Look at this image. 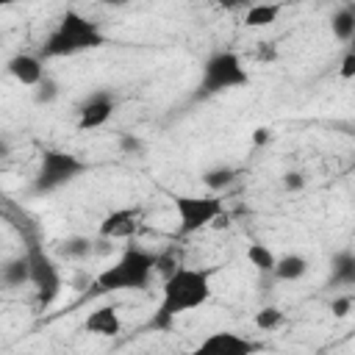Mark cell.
<instances>
[{
  "instance_id": "cell-22",
  "label": "cell",
  "mask_w": 355,
  "mask_h": 355,
  "mask_svg": "<svg viewBox=\"0 0 355 355\" xmlns=\"http://www.w3.org/2000/svg\"><path fill=\"white\" fill-rule=\"evenodd\" d=\"M283 322H286V316H283V311H280L277 305H263V308L252 316V324H255L258 330H263V333H269V330L280 327Z\"/></svg>"
},
{
  "instance_id": "cell-20",
  "label": "cell",
  "mask_w": 355,
  "mask_h": 355,
  "mask_svg": "<svg viewBox=\"0 0 355 355\" xmlns=\"http://www.w3.org/2000/svg\"><path fill=\"white\" fill-rule=\"evenodd\" d=\"M244 255H247L250 266H255L258 272H272V266H275V261H277V255H275L266 244H261V241H252Z\"/></svg>"
},
{
  "instance_id": "cell-30",
  "label": "cell",
  "mask_w": 355,
  "mask_h": 355,
  "mask_svg": "<svg viewBox=\"0 0 355 355\" xmlns=\"http://www.w3.org/2000/svg\"><path fill=\"white\" fill-rule=\"evenodd\" d=\"M0 302H3V288H0Z\"/></svg>"
},
{
  "instance_id": "cell-31",
  "label": "cell",
  "mask_w": 355,
  "mask_h": 355,
  "mask_svg": "<svg viewBox=\"0 0 355 355\" xmlns=\"http://www.w3.org/2000/svg\"><path fill=\"white\" fill-rule=\"evenodd\" d=\"M0 44H3V33H0Z\"/></svg>"
},
{
  "instance_id": "cell-4",
  "label": "cell",
  "mask_w": 355,
  "mask_h": 355,
  "mask_svg": "<svg viewBox=\"0 0 355 355\" xmlns=\"http://www.w3.org/2000/svg\"><path fill=\"white\" fill-rule=\"evenodd\" d=\"M247 83H250V72L244 69L241 58L233 50H216L202 64V75L194 89V97H200V100L214 97V94H222L230 89H241Z\"/></svg>"
},
{
  "instance_id": "cell-16",
  "label": "cell",
  "mask_w": 355,
  "mask_h": 355,
  "mask_svg": "<svg viewBox=\"0 0 355 355\" xmlns=\"http://www.w3.org/2000/svg\"><path fill=\"white\" fill-rule=\"evenodd\" d=\"M58 255L67 261H86L89 255H94V239L89 236H67L58 241Z\"/></svg>"
},
{
  "instance_id": "cell-2",
  "label": "cell",
  "mask_w": 355,
  "mask_h": 355,
  "mask_svg": "<svg viewBox=\"0 0 355 355\" xmlns=\"http://www.w3.org/2000/svg\"><path fill=\"white\" fill-rule=\"evenodd\" d=\"M108 39L94 19H89L78 11H64L55 31L44 39L39 58H64V55H75L83 50H97Z\"/></svg>"
},
{
  "instance_id": "cell-17",
  "label": "cell",
  "mask_w": 355,
  "mask_h": 355,
  "mask_svg": "<svg viewBox=\"0 0 355 355\" xmlns=\"http://www.w3.org/2000/svg\"><path fill=\"white\" fill-rule=\"evenodd\" d=\"M280 17V6L277 3H252L244 11V25L247 28H266Z\"/></svg>"
},
{
  "instance_id": "cell-27",
  "label": "cell",
  "mask_w": 355,
  "mask_h": 355,
  "mask_svg": "<svg viewBox=\"0 0 355 355\" xmlns=\"http://www.w3.org/2000/svg\"><path fill=\"white\" fill-rule=\"evenodd\" d=\"M272 139H275V133H272V128H266V125H261V128H255V130L250 133L252 147H266Z\"/></svg>"
},
{
  "instance_id": "cell-8",
  "label": "cell",
  "mask_w": 355,
  "mask_h": 355,
  "mask_svg": "<svg viewBox=\"0 0 355 355\" xmlns=\"http://www.w3.org/2000/svg\"><path fill=\"white\" fill-rule=\"evenodd\" d=\"M255 352H261L258 341L239 336L236 330H214L194 347L191 355H255Z\"/></svg>"
},
{
  "instance_id": "cell-25",
  "label": "cell",
  "mask_w": 355,
  "mask_h": 355,
  "mask_svg": "<svg viewBox=\"0 0 355 355\" xmlns=\"http://www.w3.org/2000/svg\"><path fill=\"white\" fill-rule=\"evenodd\" d=\"M280 183H283V191H288V194H297V191L305 189V178H302V172H294V169L286 172Z\"/></svg>"
},
{
  "instance_id": "cell-26",
  "label": "cell",
  "mask_w": 355,
  "mask_h": 355,
  "mask_svg": "<svg viewBox=\"0 0 355 355\" xmlns=\"http://www.w3.org/2000/svg\"><path fill=\"white\" fill-rule=\"evenodd\" d=\"M277 44L275 42H258V50H255V58L258 61H266V64H272V61H277Z\"/></svg>"
},
{
  "instance_id": "cell-11",
  "label": "cell",
  "mask_w": 355,
  "mask_h": 355,
  "mask_svg": "<svg viewBox=\"0 0 355 355\" xmlns=\"http://www.w3.org/2000/svg\"><path fill=\"white\" fill-rule=\"evenodd\" d=\"M6 69H8V75H11L17 83L31 86V89L44 78V64H42V58L33 55V53H17V55H11V58L6 61Z\"/></svg>"
},
{
  "instance_id": "cell-12",
  "label": "cell",
  "mask_w": 355,
  "mask_h": 355,
  "mask_svg": "<svg viewBox=\"0 0 355 355\" xmlns=\"http://www.w3.org/2000/svg\"><path fill=\"white\" fill-rule=\"evenodd\" d=\"M83 330L92 333V336L114 338V336H119V330H122V319H119L116 308H111V305H100V308H94V311L83 319Z\"/></svg>"
},
{
  "instance_id": "cell-18",
  "label": "cell",
  "mask_w": 355,
  "mask_h": 355,
  "mask_svg": "<svg viewBox=\"0 0 355 355\" xmlns=\"http://www.w3.org/2000/svg\"><path fill=\"white\" fill-rule=\"evenodd\" d=\"M330 28H333V36L338 42H352V36H355V8L352 6H341L338 11H333Z\"/></svg>"
},
{
  "instance_id": "cell-29",
  "label": "cell",
  "mask_w": 355,
  "mask_h": 355,
  "mask_svg": "<svg viewBox=\"0 0 355 355\" xmlns=\"http://www.w3.org/2000/svg\"><path fill=\"white\" fill-rule=\"evenodd\" d=\"M8 155H11V141L0 133V161H3V158H8Z\"/></svg>"
},
{
  "instance_id": "cell-21",
  "label": "cell",
  "mask_w": 355,
  "mask_h": 355,
  "mask_svg": "<svg viewBox=\"0 0 355 355\" xmlns=\"http://www.w3.org/2000/svg\"><path fill=\"white\" fill-rule=\"evenodd\" d=\"M58 94H61V86H58V80L50 78V75H44V78L33 86V103H36V105H53V103L58 100Z\"/></svg>"
},
{
  "instance_id": "cell-7",
  "label": "cell",
  "mask_w": 355,
  "mask_h": 355,
  "mask_svg": "<svg viewBox=\"0 0 355 355\" xmlns=\"http://www.w3.org/2000/svg\"><path fill=\"white\" fill-rule=\"evenodd\" d=\"M25 258H28L31 283L36 286L39 302H42V305H50V302L61 294V288H64V277H61L58 263H55L39 244H31V247L25 250Z\"/></svg>"
},
{
  "instance_id": "cell-13",
  "label": "cell",
  "mask_w": 355,
  "mask_h": 355,
  "mask_svg": "<svg viewBox=\"0 0 355 355\" xmlns=\"http://www.w3.org/2000/svg\"><path fill=\"white\" fill-rule=\"evenodd\" d=\"M31 283V269H28V258L25 252L22 255H14V258H6L0 263V286L6 288H19Z\"/></svg>"
},
{
  "instance_id": "cell-19",
  "label": "cell",
  "mask_w": 355,
  "mask_h": 355,
  "mask_svg": "<svg viewBox=\"0 0 355 355\" xmlns=\"http://www.w3.org/2000/svg\"><path fill=\"white\" fill-rule=\"evenodd\" d=\"M200 178H202V186H205V189H211V191H225V189H230V186L236 183L239 172H236L233 166H211V169H205Z\"/></svg>"
},
{
  "instance_id": "cell-1",
  "label": "cell",
  "mask_w": 355,
  "mask_h": 355,
  "mask_svg": "<svg viewBox=\"0 0 355 355\" xmlns=\"http://www.w3.org/2000/svg\"><path fill=\"white\" fill-rule=\"evenodd\" d=\"M211 300V269H191V266H178L161 288V302L150 319L153 330L169 333L175 319L205 305Z\"/></svg>"
},
{
  "instance_id": "cell-15",
  "label": "cell",
  "mask_w": 355,
  "mask_h": 355,
  "mask_svg": "<svg viewBox=\"0 0 355 355\" xmlns=\"http://www.w3.org/2000/svg\"><path fill=\"white\" fill-rule=\"evenodd\" d=\"M330 266H333L330 286H355V252L352 250H338Z\"/></svg>"
},
{
  "instance_id": "cell-3",
  "label": "cell",
  "mask_w": 355,
  "mask_h": 355,
  "mask_svg": "<svg viewBox=\"0 0 355 355\" xmlns=\"http://www.w3.org/2000/svg\"><path fill=\"white\" fill-rule=\"evenodd\" d=\"M158 255L144 247H128L111 266L94 277L97 291H144L155 275Z\"/></svg>"
},
{
  "instance_id": "cell-10",
  "label": "cell",
  "mask_w": 355,
  "mask_h": 355,
  "mask_svg": "<svg viewBox=\"0 0 355 355\" xmlns=\"http://www.w3.org/2000/svg\"><path fill=\"white\" fill-rule=\"evenodd\" d=\"M139 227H141V208H136V205L133 208H114L111 214L103 216V222L97 227V236L108 239V241L130 239V236L139 233Z\"/></svg>"
},
{
  "instance_id": "cell-6",
  "label": "cell",
  "mask_w": 355,
  "mask_h": 355,
  "mask_svg": "<svg viewBox=\"0 0 355 355\" xmlns=\"http://www.w3.org/2000/svg\"><path fill=\"white\" fill-rule=\"evenodd\" d=\"M178 214V236H191L208 227L222 214V200L216 197H194V194H178L172 200Z\"/></svg>"
},
{
  "instance_id": "cell-9",
  "label": "cell",
  "mask_w": 355,
  "mask_h": 355,
  "mask_svg": "<svg viewBox=\"0 0 355 355\" xmlns=\"http://www.w3.org/2000/svg\"><path fill=\"white\" fill-rule=\"evenodd\" d=\"M116 108V100L111 92H94L89 94L78 108V130H97L103 128Z\"/></svg>"
},
{
  "instance_id": "cell-23",
  "label": "cell",
  "mask_w": 355,
  "mask_h": 355,
  "mask_svg": "<svg viewBox=\"0 0 355 355\" xmlns=\"http://www.w3.org/2000/svg\"><path fill=\"white\" fill-rule=\"evenodd\" d=\"M116 147H119L122 155H144V150H147L144 139L136 136V133H119L116 136Z\"/></svg>"
},
{
  "instance_id": "cell-14",
  "label": "cell",
  "mask_w": 355,
  "mask_h": 355,
  "mask_svg": "<svg viewBox=\"0 0 355 355\" xmlns=\"http://www.w3.org/2000/svg\"><path fill=\"white\" fill-rule=\"evenodd\" d=\"M305 272H308V261H305V255H300V252H286V255H280V258L275 261V266H272V275H275L277 280H283V283H294V280H300Z\"/></svg>"
},
{
  "instance_id": "cell-5",
  "label": "cell",
  "mask_w": 355,
  "mask_h": 355,
  "mask_svg": "<svg viewBox=\"0 0 355 355\" xmlns=\"http://www.w3.org/2000/svg\"><path fill=\"white\" fill-rule=\"evenodd\" d=\"M89 169V164L72 153H64V150H44L42 153V161H39V172L31 183V191L33 194H50V191H58L64 189L67 183H72L75 178H80L83 172Z\"/></svg>"
},
{
  "instance_id": "cell-28",
  "label": "cell",
  "mask_w": 355,
  "mask_h": 355,
  "mask_svg": "<svg viewBox=\"0 0 355 355\" xmlns=\"http://www.w3.org/2000/svg\"><path fill=\"white\" fill-rule=\"evenodd\" d=\"M338 75H341L344 80H352V78H355V53H352V50L344 53L341 67H338Z\"/></svg>"
},
{
  "instance_id": "cell-24",
  "label": "cell",
  "mask_w": 355,
  "mask_h": 355,
  "mask_svg": "<svg viewBox=\"0 0 355 355\" xmlns=\"http://www.w3.org/2000/svg\"><path fill=\"white\" fill-rule=\"evenodd\" d=\"M352 305H355L352 294H341V297H333L330 311H333V316H336V319H347V316L352 313Z\"/></svg>"
}]
</instances>
